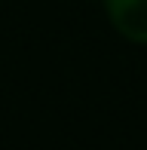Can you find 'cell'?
<instances>
[{
  "instance_id": "1",
  "label": "cell",
  "mask_w": 147,
  "mask_h": 150,
  "mask_svg": "<svg viewBox=\"0 0 147 150\" xmlns=\"http://www.w3.org/2000/svg\"><path fill=\"white\" fill-rule=\"evenodd\" d=\"M104 9L119 37L147 46V0H104Z\"/></svg>"
}]
</instances>
